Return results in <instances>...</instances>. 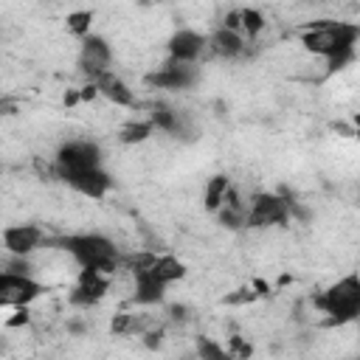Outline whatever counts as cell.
<instances>
[{"instance_id":"1","label":"cell","mask_w":360,"mask_h":360,"mask_svg":"<svg viewBox=\"0 0 360 360\" xmlns=\"http://www.w3.org/2000/svg\"><path fill=\"white\" fill-rule=\"evenodd\" d=\"M42 245H56V248L68 250L82 267H93L101 276H112L121 267V256H118L115 245L98 233H70V236L45 239Z\"/></svg>"},{"instance_id":"2","label":"cell","mask_w":360,"mask_h":360,"mask_svg":"<svg viewBox=\"0 0 360 360\" xmlns=\"http://www.w3.org/2000/svg\"><path fill=\"white\" fill-rule=\"evenodd\" d=\"M357 39H360V28L354 22L315 20L301 28V45L318 56H335L343 51H354Z\"/></svg>"},{"instance_id":"3","label":"cell","mask_w":360,"mask_h":360,"mask_svg":"<svg viewBox=\"0 0 360 360\" xmlns=\"http://www.w3.org/2000/svg\"><path fill=\"white\" fill-rule=\"evenodd\" d=\"M315 307L329 315L326 326H340V323L354 321L360 312V278L354 273L343 276L338 284H332L326 292L315 298Z\"/></svg>"},{"instance_id":"4","label":"cell","mask_w":360,"mask_h":360,"mask_svg":"<svg viewBox=\"0 0 360 360\" xmlns=\"http://www.w3.org/2000/svg\"><path fill=\"white\" fill-rule=\"evenodd\" d=\"M290 222V211H287V200L284 194H253V200L248 202V214H245V228H270V225H287Z\"/></svg>"},{"instance_id":"5","label":"cell","mask_w":360,"mask_h":360,"mask_svg":"<svg viewBox=\"0 0 360 360\" xmlns=\"http://www.w3.org/2000/svg\"><path fill=\"white\" fill-rule=\"evenodd\" d=\"M42 295V284L25 273H0V307H28L34 298Z\"/></svg>"},{"instance_id":"6","label":"cell","mask_w":360,"mask_h":360,"mask_svg":"<svg viewBox=\"0 0 360 360\" xmlns=\"http://www.w3.org/2000/svg\"><path fill=\"white\" fill-rule=\"evenodd\" d=\"M56 177L65 180V183H68L70 188H76L79 194L93 197V200L104 197V194L110 191V186H112L110 174H107L101 166H87V169H56Z\"/></svg>"},{"instance_id":"7","label":"cell","mask_w":360,"mask_h":360,"mask_svg":"<svg viewBox=\"0 0 360 360\" xmlns=\"http://www.w3.org/2000/svg\"><path fill=\"white\" fill-rule=\"evenodd\" d=\"M200 70L194 62H177V59H169L163 68L146 73V84L149 87H158V90H186L197 82Z\"/></svg>"},{"instance_id":"8","label":"cell","mask_w":360,"mask_h":360,"mask_svg":"<svg viewBox=\"0 0 360 360\" xmlns=\"http://www.w3.org/2000/svg\"><path fill=\"white\" fill-rule=\"evenodd\" d=\"M110 59H112V51H110V45L101 37H96V34L82 37L79 70L87 76V82H93L96 76H101L104 70H110Z\"/></svg>"},{"instance_id":"9","label":"cell","mask_w":360,"mask_h":360,"mask_svg":"<svg viewBox=\"0 0 360 360\" xmlns=\"http://www.w3.org/2000/svg\"><path fill=\"white\" fill-rule=\"evenodd\" d=\"M101 166V149L93 141H68L59 146L53 169H87Z\"/></svg>"},{"instance_id":"10","label":"cell","mask_w":360,"mask_h":360,"mask_svg":"<svg viewBox=\"0 0 360 360\" xmlns=\"http://www.w3.org/2000/svg\"><path fill=\"white\" fill-rule=\"evenodd\" d=\"M107 290H110V276H101L93 267H82L79 284L70 292V304H76V307H93V304H98L107 295Z\"/></svg>"},{"instance_id":"11","label":"cell","mask_w":360,"mask_h":360,"mask_svg":"<svg viewBox=\"0 0 360 360\" xmlns=\"http://www.w3.org/2000/svg\"><path fill=\"white\" fill-rule=\"evenodd\" d=\"M42 242H45V233L37 225H8L3 231V245L11 256H28Z\"/></svg>"},{"instance_id":"12","label":"cell","mask_w":360,"mask_h":360,"mask_svg":"<svg viewBox=\"0 0 360 360\" xmlns=\"http://www.w3.org/2000/svg\"><path fill=\"white\" fill-rule=\"evenodd\" d=\"M169 56L177 62H197L200 56H205V37L188 28H180L172 39H169Z\"/></svg>"},{"instance_id":"13","label":"cell","mask_w":360,"mask_h":360,"mask_svg":"<svg viewBox=\"0 0 360 360\" xmlns=\"http://www.w3.org/2000/svg\"><path fill=\"white\" fill-rule=\"evenodd\" d=\"M149 121H152L158 129H163V132H169V135H177V138H180V135H183V138H191V135H194L188 115L180 112V110H174V107H166V104H155Z\"/></svg>"},{"instance_id":"14","label":"cell","mask_w":360,"mask_h":360,"mask_svg":"<svg viewBox=\"0 0 360 360\" xmlns=\"http://www.w3.org/2000/svg\"><path fill=\"white\" fill-rule=\"evenodd\" d=\"M245 53V39L236 31L217 28L211 37H205V56H222V59H236Z\"/></svg>"},{"instance_id":"15","label":"cell","mask_w":360,"mask_h":360,"mask_svg":"<svg viewBox=\"0 0 360 360\" xmlns=\"http://www.w3.org/2000/svg\"><path fill=\"white\" fill-rule=\"evenodd\" d=\"M93 84L98 87V96H104L107 101H112V104H118V107H135L132 90H129L112 70H104L101 76H96Z\"/></svg>"},{"instance_id":"16","label":"cell","mask_w":360,"mask_h":360,"mask_svg":"<svg viewBox=\"0 0 360 360\" xmlns=\"http://www.w3.org/2000/svg\"><path fill=\"white\" fill-rule=\"evenodd\" d=\"M135 276V304H158L160 298H163V290H166V284L146 267V270H138V273H132Z\"/></svg>"},{"instance_id":"17","label":"cell","mask_w":360,"mask_h":360,"mask_svg":"<svg viewBox=\"0 0 360 360\" xmlns=\"http://www.w3.org/2000/svg\"><path fill=\"white\" fill-rule=\"evenodd\" d=\"M166 287L172 284V281H180L183 276H186V264L180 262V259H174V256H155V262H152V267H149Z\"/></svg>"},{"instance_id":"18","label":"cell","mask_w":360,"mask_h":360,"mask_svg":"<svg viewBox=\"0 0 360 360\" xmlns=\"http://www.w3.org/2000/svg\"><path fill=\"white\" fill-rule=\"evenodd\" d=\"M228 186H231V180H228L225 174H214V177L208 180V186H205V197H202V202H205L208 211H217V208H219V202H222Z\"/></svg>"},{"instance_id":"19","label":"cell","mask_w":360,"mask_h":360,"mask_svg":"<svg viewBox=\"0 0 360 360\" xmlns=\"http://www.w3.org/2000/svg\"><path fill=\"white\" fill-rule=\"evenodd\" d=\"M152 129H155V124L149 118L146 121H129V124L121 127L118 138H121V143H141V141H146L152 135Z\"/></svg>"},{"instance_id":"20","label":"cell","mask_w":360,"mask_h":360,"mask_svg":"<svg viewBox=\"0 0 360 360\" xmlns=\"http://www.w3.org/2000/svg\"><path fill=\"white\" fill-rule=\"evenodd\" d=\"M65 22H68V31L70 34L87 37L90 34V25H93V11H70Z\"/></svg>"},{"instance_id":"21","label":"cell","mask_w":360,"mask_h":360,"mask_svg":"<svg viewBox=\"0 0 360 360\" xmlns=\"http://www.w3.org/2000/svg\"><path fill=\"white\" fill-rule=\"evenodd\" d=\"M239 17H242V31L248 34V39H253L256 34H262V28H264L262 11H256V8H239Z\"/></svg>"},{"instance_id":"22","label":"cell","mask_w":360,"mask_h":360,"mask_svg":"<svg viewBox=\"0 0 360 360\" xmlns=\"http://www.w3.org/2000/svg\"><path fill=\"white\" fill-rule=\"evenodd\" d=\"M197 352H200V357H208V360H225V357H228V349L217 346V343L208 340V338H200V340H197Z\"/></svg>"},{"instance_id":"23","label":"cell","mask_w":360,"mask_h":360,"mask_svg":"<svg viewBox=\"0 0 360 360\" xmlns=\"http://www.w3.org/2000/svg\"><path fill=\"white\" fill-rule=\"evenodd\" d=\"M256 298V292L250 290V287H242V290H236L233 295H225V304H248V301H253Z\"/></svg>"},{"instance_id":"24","label":"cell","mask_w":360,"mask_h":360,"mask_svg":"<svg viewBox=\"0 0 360 360\" xmlns=\"http://www.w3.org/2000/svg\"><path fill=\"white\" fill-rule=\"evenodd\" d=\"M222 28H228V31H242V17H239V8H233V11H228L225 14V20H222Z\"/></svg>"},{"instance_id":"25","label":"cell","mask_w":360,"mask_h":360,"mask_svg":"<svg viewBox=\"0 0 360 360\" xmlns=\"http://www.w3.org/2000/svg\"><path fill=\"white\" fill-rule=\"evenodd\" d=\"M253 349H250V343H245L242 338H231V352L228 354H236V357H248Z\"/></svg>"},{"instance_id":"26","label":"cell","mask_w":360,"mask_h":360,"mask_svg":"<svg viewBox=\"0 0 360 360\" xmlns=\"http://www.w3.org/2000/svg\"><path fill=\"white\" fill-rule=\"evenodd\" d=\"M28 321H31V312H28V307H17L14 318H8L6 323H8V326H25Z\"/></svg>"},{"instance_id":"27","label":"cell","mask_w":360,"mask_h":360,"mask_svg":"<svg viewBox=\"0 0 360 360\" xmlns=\"http://www.w3.org/2000/svg\"><path fill=\"white\" fill-rule=\"evenodd\" d=\"M169 315H172V321H188V307L172 304V307H169Z\"/></svg>"},{"instance_id":"28","label":"cell","mask_w":360,"mask_h":360,"mask_svg":"<svg viewBox=\"0 0 360 360\" xmlns=\"http://www.w3.org/2000/svg\"><path fill=\"white\" fill-rule=\"evenodd\" d=\"M96 96H98V87H96L93 82H87V84L79 90V98H82V101H93Z\"/></svg>"},{"instance_id":"29","label":"cell","mask_w":360,"mask_h":360,"mask_svg":"<svg viewBox=\"0 0 360 360\" xmlns=\"http://www.w3.org/2000/svg\"><path fill=\"white\" fill-rule=\"evenodd\" d=\"M0 112H3V115H14V112H17V104L8 101V98H0Z\"/></svg>"},{"instance_id":"30","label":"cell","mask_w":360,"mask_h":360,"mask_svg":"<svg viewBox=\"0 0 360 360\" xmlns=\"http://www.w3.org/2000/svg\"><path fill=\"white\" fill-rule=\"evenodd\" d=\"M253 290H256V295H267V292H270V287H267L262 278H256V281H253Z\"/></svg>"},{"instance_id":"31","label":"cell","mask_w":360,"mask_h":360,"mask_svg":"<svg viewBox=\"0 0 360 360\" xmlns=\"http://www.w3.org/2000/svg\"><path fill=\"white\" fill-rule=\"evenodd\" d=\"M76 101H82V98H79V90H68V93H65V104L70 107V104H76Z\"/></svg>"},{"instance_id":"32","label":"cell","mask_w":360,"mask_h":360,"mask_svg":"<svg viewBox=\"0 0 360 360\" xmlns=\"http://www.w3.org/2000/svg\"><path fill=\"white\" fill-rule=\"evenodd\" d=\"M141 3H160V0H141Z\"/></svg>"},{"instance_id":"33","label":"cell","mask_w":360,"mask_h":360,"mask_svg":"<svg viewBox=\"0 0 360 360\" xmlns=\"http://www.w3.org/2000/svg\"><path fill=\"white\" fill-rule=\"evenodd\" d=\"M315 3H321V0H315Z\"/></svg>"}]
</instances>
